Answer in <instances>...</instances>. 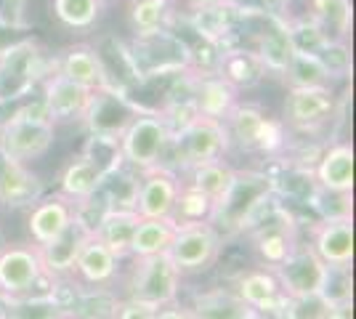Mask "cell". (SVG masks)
<instances>
[{
    "instance_id": "obj_24",
    "label": "cell",
    "mask_w": 356,
    "mask_h": 319,
    "mask_svg": "<svg viewBox=\"0 0 356 319\" xmlns=\"http://www.w3.org/2000/svg\"><path fill=\"white\" fill-rule=\"evenodd\" d=\"M239 104V91L216 72H194V109L200 117L226 120Z\"/></svg>"
},
{
    "instance_id": "obj_34",
    "label": "cell",
    "mask_w": 356,
    "mask_h": 319,
    "mask_svg": "<svg viewBox=\"0 0 356 319\" xmlns=\"http://www.w3.org/2000/svg\"><path fill=\"white\" fill-rule=\"evenodd\" d=\"M309 16L332 40H348L351 0H309Z\"/></svg>"
},
{
    "instance_id": "obj_7",
    "label": "cell",
    "mask_w": 356,
    "mask_h": 319,
    "mask_svg": "<svg viewBox=\"0 0 356 319\" xmlns=\"http://www.w3.org/2000/svg\"><path fill=\"white\" fill-rule=\"evenodd\" d=\"M226 133L229 144H237L245 152L261 154H280L287 149V133L280 120H271L261 106L255 104H237L226 115Z\"/></svg>"
},
{
    "instance_id": "obj_48",
    "label": "cell",
    "mask_w": 356,
    "mask_h": 319,
    "mask_svg": "<svg viewBox=\"0 0 356 319\" xmlns=\"http://www.w3.org/2000/svg\"><path fill=\"white\" fill-rule=\"evenodd\" d=\"M3 245H6V240H3V234H0V250H3Z\"/></svg>"
},
{
    "instance_id": "obj_2",
    "label": "cell",
    "mask_w": 356,
    "mask_h": 319,
    "mask_svg": "<svg viewBox=\"0 0 356 319\" xmlns=\"http://www.w3.org/2000/svg\"><path fill=\"white\" fill-rule=\"evenodd\" d=\"M181 279L184 274L168 259V253L134 259V266L125 277V298L157 311V309L178 304Z\"/></svg>"
},
{
    "instance_id": "obj_31",
    "label": "cell",
    "mask_w": 356,
    "mask_h": 319,
    "mask_svg": "<svg viewBox=\"0 0 356 319\" xmlns=\"http://www.w3.org/2000/svg\"><path fill=\"white\" fill-rule=\"evenodd\" d=\"M104 183V173L93 165L90 160H86L83 154L72 157L59 176V195L70 197L72 202H83L99 195Z\"/></svg>"
},
{
    "instance_id": "obj_3",
    "label": "cell",
    "mask_w": 356,
    "mask_h": 319,
    "mask_svg": "<svg viewBox=\"0 0 356 319\" xmlns=\"http://www.w3.org/2000/svg\"><path fill=\"white\" fill-rule=\"evenodd\" d=\"M229 133H226V125L221 120H210V117H194L189 125H184L181 131L170 133V144L165 149V157L170 154L173 160V170L181 173L184 170H192L197 165H205V163H216L223 160V154L229 149Z\"/></svg>"
},
{
    "instance_id": "obj_43",
    "label": "cell",
    "mask_w": 356,
    "mask_h": 319,
    "mask_svg": "<svg viewBox=\"0 0 356 319\" xmlns=\"http://www.w3.org/2000/svg\"><path fill=\"white\" fill-rule=\"evenodd\" d=\"M316 59L325 64L330 80H343L351 75V48L348 40H327V46L316 54Z\"/></svg>"
},
{
    "instance_id": "obj_23",
    "label": "cell",
    "mask_w": 356,
    "mask_h": 319,
    "mask_svg": "<svg viewBox=\"0 0 356 319\" xmlns=\"http://www.w3.org/2000/svg\"><path fill=\"white\" fill-rule=\"evenodd\" d=\"M64 290H67V298H59L56 304L67 319H115L122 301L109 288H86L74 282Z\"/></svg>"
},
{
    "instance_id": "obj_13",
    "label": "cell",
    "mask_w": 356,
    "mask_h": 319,
    "mask_svg": "<svg viewBox=\"0 0 356 319\" xmlns=\"http://www.w3.org/2000/svg\"><path fill=\"white\" fill-rule=\"evenodd\" d=\"M181 183L184 181L176 170L165 165L149 167L144 173H138L134 211L141 218H170Z\"/></svg>"
},
{
    "instance_id": "obj_18",
    "label": "cell",
    "mask_w": 356,
    "mask_h": 319,
    "mask_svg": "<svg viewBox=\"0 0 356 319\" xmlns=\"http://www.w3.org/2000/svg\"><path fill=\"white\" fill-rule=\"evenodd\" d=\"M59 75L67 80H72L77 85L88 88V91H106V88H120L118 83L112 80L109 69L104 64V56L99 54V48L93 46H72L64 51V56L59 59Z\"/></svg>"
},
{
    "instance_id": "obj_20",
    "label": "cell",
    "mask_w": 356,
    "mask_h": 319,
    "mask_svg": "<svg viewBox=\"0 0 356 319\" xmlns=\"http://www.w3.org/2000/svg\"><path fill=\"white\" fill-rule=\"evenodd\" d=\"M43 195V183L27 167V163L0 149V205L24 208V205L38 202Z\"/></svg>"
},
{
    "instance_id": "obj_11",
    "label": "cell",
    "mask_w": 356,
    "mask_h": 319,
    "mask_svg": "<svg viewBox=\"0 0 356 319\" xmlns=\"http://www.w3.org/2000/svg\"><path fill=\"white\" fill-rule=\"evenodd\" d=\"M282 115V125H287L290 131L314 136L335 117V93L330 85H322V88H287Z\"/></svg>"
},
{
    "instance_id": "obj_15",
    "label": "cell",
    "mask_w": 356,
    "mask_h": 319,
    "mask_svg": "<svg viewBox=\"0 0 356 319\" xmlns=\"http://www.w3.org/2000/svg\"><path fill=\"white\" fill-rule=\"evenodd\" d=\"M90 96H93V91L77 85L72 80H67L59 72H54V75H48L43 80V99H40V104L45 109V117L54 125L72 120L83 122L86 112H88Z\"/></svg>"
},
{
    "instance_id": "obj_32",
    "label": "cell",
    "mask_w": 356,
    "mask_h": 319,
    "mask_svg": "<svg viewBox=\"0 0 356 319\" xmlns=\"http://www.w3.org/2000/svg\"><path fill=\"white\" fill-rule=\"evenodd\" d=\"M176 19V0H134L128 8V24L134 38H147L170 30Z\"/></svg>"
},
{
    "instance_id": "obj_33",
    "label": "cell",
    "mask_w": 356,
    "mask_h": 319,
    "mask_svg": "<svg viewBox=\"0 0 356 319\" xmlns=\"http://www.w3.org/2000/svg\"><path fill=\"white\" fill-rule=\"evenodd\" d=\"M178 224L173 218H141L136 227L134 243H131V259H147L168 253V247L176 237Z\"/></svg>"
},
{
    "instance_id": "obj_35",
    "label": "cell",
    "mask_w": 356,
    "mask_h": 319,
    "mask_svg": "<svg viewBox=\"0 0 356 319\" xmlns=\"http://www.w3.org/2000/svg\"><path fill=\"white\" fill-rule=\"evenodd\" d=\"M282 80L287 88H322V85L332 83L330 75H327L325 64L314 54H303V51L293 54L287 69L282 72Z\"/></svg>"
},
{
    "instance_id": "obj_50",
    "label": "cell",
    "mask_w": 356,
    "mask_h": 319,
    "mask_svg": "<svg viewBox=\"0 0 356 319\" xmlns=\"http://www.w3.org/2000/svg\"><path fill=\"white\" fill-rule=\"evenodd\" d=\"M61 319H67V317H61Z\"/></svg>"
},
{
    "instance_id": "obj_12",
    "label": "cell",
    "mask_w": 356,
    "mask_h": 319,
    "mask_svg": "<svg viewBox=\"0 0 356 319\" xmlns=\"http://www.w3.org/2000/svg\"><path fill=\"white\" fill-rule=\"evenodd\" d=\"M271 272L277 274L287 298H312V295H319V290H322L327 263L314 253L309 243H298L287 253V259L280 266H274Z\"/></svg>"
},
{
    "instance_id": "obj_21",
    "label": "cell",
    "mask_w": 356,
    "mask_h": 319,
    "mask_svg": "<svg viewBox=\"0 0 356 319\" xmlns=\"http://www.w3.org/2000/svg\"><path fill=\"white\" fill-rule=\"evenodd\" d=\"M239 298L250 306L258 317H277V311L282 309V304L287 301V295L282 293V285L277 279V274L261 266V269H252L245 272L237 279V288H234Z\"/></svg>"
},
{
    "instance_id": "obj_29",
    "label": "cell",
    "mask_w": 356,
    "mask_h": 319,
    "mask_svg": "<svg viewBox=\"0 0 356 319\" xmlns=\"http://www.w3.org/2000/svg\"><path fill=\"white\" fill-rule=\"evenodd\" d=\"M194 319H264L239 298L234 290L213 288L194 293L192 306H186Z\"/></svg>"
},
{
    "instance_id": "obj_42",
    "label": "cell",
    "mask_w": 356,
    "mask_h": 319,
    "mask_svg": "<svg viewBox=\"0 0 356 319\" xmlns=\"http://www.w3.org/2000/svg\"><path fill=\"white\" fill-rule=\"evenodd\" d=\"M319 298H322L327 306L351 304V298H354L351 266H327L325 282H322V290H319Z\"/></svg>"
},
{
    "instance_id": "obj_45",
    "label": "cell",
    "mask_w": 356,
    "mask_h": 319,
    "mask_svg": "<svg viewBox=\"0 0 356 319\" xmlns=\"http://www.w3.org/2000/svg\"><path fill=\"white\" fill-rule=\"evenodd\" d=\"M157 317V311L154 309H149L144 304H136V301H128V298H122L120 301V309L115 319H154Z\"/></svg>"
},
{
    "instance_id": "obj_37",
    "label": "cell",
    "mask_w": 356,
    "mask_h": 319,
    "mask_svg": "<svg viewBox=\"0 0 356 319\" xmlns=\"http://www.w3.org/2000/svg\"><path fill=\"white\" fill-rule=\"evenodd\" d=\"M234 167L229 165V163H223V160H216V163H205V165H197L189 170V186L194 189H200L202 195H208L213 199V205L223 197V192L229 189V183L234 179Z\"/></svg>"
},
{
    "instance_id": "obj_19",
    "label": "cell",
    "mask_w": 356,
    "mask_h": 319,
    "mask_svg": "<svg viewBox=\"0 0 356 319\" xmlns=\"http://www.w3.org/2000/svg\"><path fill=\"white\" fill-rule=\"evenodd\" d=\"M72 221H74L72 199L59 195V192L43 195L38 202H32L30 215H27V229H30L32 245L43 247V245L54 243Z\"/></svg>"
},
{
    "instance_id": "obj_25",
    "label": "cell",
    "mask_w": 356,
    "mask_h": 319,
    "mask_svg": "<svg viewBox=\"0 0 356 319\" xmlns=\"http://www.w3.org/2000/svg\"><path fill=\"white\" fill-rule=\"evenodd\" d=\"M138 224H141V215L134 208H106L93 227V237L120 261L131 259V243Z\"/></svg>"
},
{
    "instance_id": "obj_40",
    "label": "cell",
    "mask_w": 356,
    "mask_h": 319,
    "mask_svg": "<svg viewBox=\"0 0 356 319\" xmlns=\"http://www.w3.org/2000/svg\"><path fill=\"white\" fill-rule=\"evenodd\" d=\"M83 157L90 160L93 165L99 167L104 176L115 173L125 165L122 163V154H120V141L118 136H106V133H90L88 141L83 144Z\"/></svg>"
},
{
    "instance_id": "obj_1",
    "label": "cell",
    "mask_w": 356,
    "mask_h": 319,
    "mask_svg": "<svg viewBox=\"0 0 356 319\" xmlns=\"http://www.w3.org/2000/svg\"><path fill=\"white\" fill-rule=\"evenodd\" d=\"M277 202L274 181L261 170H237L223 197L213 205L210 224L223 234L250 231Z\"/></svg>"
},
{
    "instance_id": "obj_17",
    "label": "cell",
    "mask_w": 356,
    "mask_h": 319,
    "mask_svg": "<svg viewBox=\"0 0 356 319\" xmlns=\"http://www.w3.org/2000/svg\"><path fill=\"white\" fill-rule=\"evenodd\" d=\"M90 234H93L90 227L88 224H83V221L77 218V211H74L72 224L64 229L54 243L38 247L40 261H43L45 277H48V279H67V277H72L74 261H77V256H80L83 245L90 240Z\"/></svg>"
},
{
    "instance_id": "obj_22",
    "label": "cell",
    "mask_w": 356,
    "mask_h": 319,
    "mask_svg": "<svg viewBox=\"0 0 356 319\" xmlns=\"http://www.w3.org/2000/svg\"><path fill=\"white\" fill-rule=\"evenodd\" d=\"M314 183L327 195H351L354 189V149L338 141L319 154L314 165Z\"/></svg>"
},
{
    "instance_id": "obj_44",
    "label": "cell",
    "mask_w": 356,
    "mask_h": 319,
    "mask_svg": "<svg viewBox=\"0 0 356 319\" xmlns=\"http://www.w3.org/2000/svg\"><path fill=\"white\" fill-rule=\"evenodd\" d=\"M0 27L24 30L27 27V0H0Z\"/></svg>"
},
{
    "instance_id": "obj_47",
    "label": "cell",
    "mask_w": 356,
    "mask_h": 319,
    "mask_svg": "<svg viewBox=\"0 0 356 319\" xmlns=\"http://www.w3.org/2000/svg\"><path fill=\"white\" fill-rule=\"evenodd\" d=\"M351 309H354V304L330 306V311H327V319H354V317H351Z\"/></svg>"
},
{
    "instance_id": "obj_8",
    "label": "cell",
    "mask_w": 356,
    "mask_h": 319,
    "mask_svg": "<svg viewBox=\"0 0 356 319\" xmlns=\"http://www.w3.org/2000/svg\"><path fill=\"white\" fill-rule=\"evenodd\" d=\"M223 237L210 221L178 224L176 237L168 247V259L176 263L181 274H202L221 259Z\"/></svg>"
},
{
    "instance_id": "obj_49",
    "label": "cell",
    "mask_w": 356,
    "mask_h": 319,
    "mask_svg": "<svg viewBox=\"0 0 356 319\" xmlns=\"http://www.w3.org/2000/svg\"><path fill=\"white\" fill-rule=\"evenodd\" d=\"M102 3H118V0H102Z\"/></svg>"
},
{
    "instance_id": "obj_16",
    "label": "cell",
    "mask_w": 356,
    "mask_h": 319,
    "mask_svg": "<svg viewBox=\"0 0 356 319\" xmlns=\"http://www.w3.org/2000/svg\"><path fill=\"white\" fill-rule=\"evenodd\" d=\"M141 106H136L128 93L122 88H106V91H93L88 112H86V128L90 133H106V136H120V131L128 125Z\"/></svg>"
},
{
    "instance_id": "obj_4",
    "label": "cell",
    "mask_w": 356,
    "mask_h": 319,
    "mask_svg": "<svg viewBox=\"0 0 356 319\" xmlns=\"http://www.w3.org/2000/svg\"><path fill=\"white\" fill-rule=\"evenodd\" d=\"M120 154L122 163L134 167L136 173H144L149 167L163 165L165 149L170 144V128L160 112L138 109L128 125L120 131Z\"/></svg>"
},
{
    "instance_id": "obj_36",
    "label": "cell",
    "mask_w": 356,
    "mask_h": 319,
    "mask_svg": "<svg viewBox=\"0 0 356 319\" xmlns=\"http://www.w3.org/2000/svg\"><path fill=\"white\" fill-rule=\"evenodd\" d=\"M102 8V0H51V14L67 30H90L99 22Z\"/></svg>"
},
{
    "instance_id": "obj_28",
    "label": "cell",
    "mask_w": 356,
    "mask_h": 319,
    "mask_svg": "<svg viewBox=\"0 0 356 319\" xmlns=\"http://www.w3.org/2000/svg\"><path fill=\"white\" fill-rule=\"evenodd\" d=\"M216 75H221L237 91H250L266 77V72H264V67H261V61H258L252 48L226 46L218 51Z\"/></svg>"
},
{
    "instance_id": "obj_38",
    "label": "cell",
    "mask_w": 356,
    "mask_h": 319,
    "mask_svg": "<svg viewBox=\"0 0 356 319\" xmlns=\"http://www.w3.org/2000/svg\"><path fill=\"white\" fill-rule=\"evenodd\" d=\"M51 290V288H48ZM35 293V295H22V298H8L3 319H61L59 304L51 298V293Z\"/></svg>"
},
{
    "instance_id": "obj_26",
    "label": "cell",
    "mask_w": 356,
    "mask_h": 319,
    "mask_svg": "<svg viewBox=\"0 0 356 319\" xmlns=\"http://www.w3.org/2000/svg\"><path fill=\"white\" fill-rule=\"evenodd\" d=\"M118 266H120L118 256L109 253L104 245L90 234V240L83 245L80 256L74 261L72 277L74 282H80L86 288H106L118 277Z\"/></svg>"
},
{
    "instance_id": "obj_6",
    "label": "cell",
    "mask_w": 356,
    "mask_h": 319,
    "mask_svg": "<svg viewBox=\"0 0 356 319\" xmlns=\"http://www.w3.org/2000/svg\"><path fill=\"white\" fill-rule=\"evenodd\" d=\"M43 54V46L35 38H24L0 48V104L27 96L48 77Z\"/></svg>"
},
{
    "instance_id": "obj_46",
    "label": "cell",
    "mask_w": 356,
    "mask_h": 319,
    "mask_svg": "<svg viewBox=\"0 0 356 319\" xmlns=\"http://www.w3.org/2000/svg\"><path fill=\"white\" fill-rule=\"evenodd\" d=\"M154 319H194L189 314V309H184V306H165V309H157V317Z\"/></svg>"
},
{
    "instance_id": "obj_14",
    "label": "cell",
    "mask_w": 356,
    "mask_h": 319,
    "mask_svg": "<svg viewBox=\"0 0 356 319\" xmlns=\"http://www.w3.org/2000/svg\"><path fill=\"white\" fill-rule=\"evenodd\" d=\"M314 253L327 266H351L354 261V218L351 215H325L312 227Z\"/></svg>"
},
{
    "instance_id": "obj_30",
    "label": "cell",
    "mask_w": 356,
    "mask_h": 319,
    "mask_svg": "<svg viewBox=\"0 0 356 319\" xmlns=\"http://www.w3.org/2000/svg\"><path fill=\"white\" fill-rule=\"evenodd\" d=\"M234 11L226 3H210V6H194L186 22L192 32H197L202 38V43L216 48H226V40L234 30Z\"/></svg>"
},
{
    "instance_id": "obj_41",
    "label": "cell",
    "mask_w": 356,
    "mask_h": 319,
    "mask_svg": "<svg viewBox=\"0 0 356 319\" xmlns=\"http://www.w3.org/2000/svg\"><path fill=\"white\" fill-rule=\"evenodd\" d=\"M287 32H290V40H293V48L296 51H303V54H319L322 48L327 46V32L314 22L312 16H290L287 19Z\"/></svg>"
},
{
    "instance_id": "obj_27",
    "label": "cell",
    "mask_w": 356,
    "mask_h": 319,
    "mask_svg": "<svg viewBox=\"0 0 356 319\" xmlns=\"http://www.w3.org/2000/svg\"><path fill=\"white\" fill-rule=\"evenodd\" d=\"M264 32L255 38V56L261 61L264 72L274 77H282V72L287 69V64L293 59L296 48H293V40H290V32H287V22H271V19H264Z\"/></svg>"
},
{
    "instance_id": "obj_39",
    "label": "cell",
    "mask_w": 356,
    "mask_h": 319,
    "mask_svg": "<svg viewBox=\"0 0 356 319\" xmlns=\"http://www.w3.org/2000/svg\"><path fill=\"white\" fill-rule=\"evenodd\" d=\"M210 213H213V199L189 183H181L170 218L176 224H200V221H210Z\"/></svg>"
},
{
    "instance_id": "obj_5",
    "label": "cell",
    "mask_w": 356,
    "mask_h": 319,
    "mask_svg": "<svg viewBox=\"0 0 356 319\" xmlns=\"http://www.w3.org/2000/svg\"><path fill=\"white\" fill-rule=\"evenodd\" d=\"M56 138V125L45 117L43 104L24 106L0 122V149L11 157L30 163L43 157Z\"/></svg>"
},
{
    "instance_id": "obj_10",
    "label": "cell",
    "mask_w": 356,
    "mask_h": 319,
    "mask_svg": "<svg viewBox=\"0 0 356 319\" xmlns=\"http://www.w3.org/2000/svg\"><path fill=\"white\" fill-rule=\"evenodd\" d=\"M40 282H54L45 277L38 245H3L0 250V295L22 298L35 295Z\"/></svg>"
},
{
    "instance_id": "obj_9",
    "label": "cell",
    "mask_w": 356,
    "mask_h": 319,
    "mask_svg": "<svg viewBox=\"0 0 356 319\" xmlns=\"http://www.w3.org/2000/svg\"><path fill=\"white\" fill-rule=\"evenodd\" d=\"M250 240H252L255 253H258V259H261V263H264L266 269L280 266V263L287 259V253L300 243V240H298L296 218L290 215V211L284 208L280 199H277V202L271 205V211L250 229Z\"/></svg>"
}]
</instances>
